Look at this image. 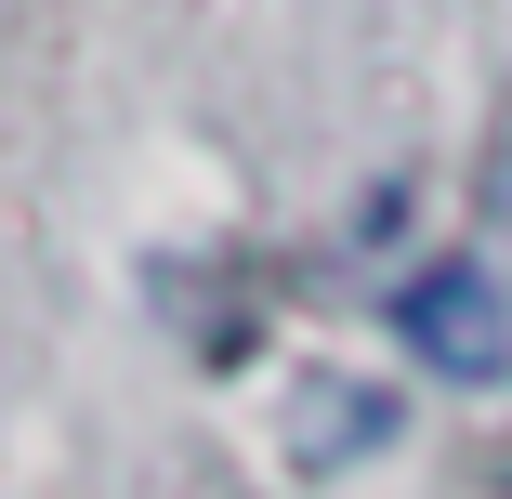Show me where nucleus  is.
<instances>
[{"mask_svg":"<svg viewBox=\"0 0 512 499\" xmlns=\"http://www.w3.org/2000/svg\"><path fill=\"white\" fill-rule=\"evenodd\" d=\"M394 329H407V355L447 368V381H512V303H499V276H486L473 250L407 276V289H394Z\"/></svg>","mask_w":512,"mask_h":499,"instance_id":"1","label":"nucleus"}]
</instances>
